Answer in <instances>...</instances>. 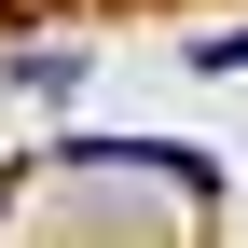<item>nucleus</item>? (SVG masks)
<instances>
[{
  "label": "nucleus",
  "mask_w": 248,
  "mask_h": 248,
  "mask_svg": "<svg viewBox=\"0 0 248 248\" xmlns=\"http://www.w3.org/2000/svg\"><path fill=\"white\" fill-rule=\"evenodd\" d=\"M55 166H97V179H166V193H193V207H221V166H207L193 138H69Z\"/></svg>",
  "instance_id": "f257e3e1"
},
{
  "label": "nucleus",
  "mask_w": 248,
  "mask_h": 248,
  "mask_svg": "<svg viewBox=\"0 0 248 248\" xmlns=\"http://www.w3.org/2000/svg\"><path fill=\"white\" fill-rule=\"evenodd\" d=\"M0 83H14V97H69V83H83V55H0Z\"/></svg>",
  "instance_id": "f03ea898"
},
{
  "label": "nucleus",
  "mask_w": 248,
  "mask_h": 248,
  "mask_svg": "<svg viewBox=\"0 0 248 248\" xmlns=\"http://www.w3.org/2000/svg\"><path fill=\"white\" fill-rule=\"evenodd\" d=\"M193 69H221V83H248V28H207V42H193Z\"/></svg>",
  "instance_id": "7ed1b4c3"
}]
</instances>
